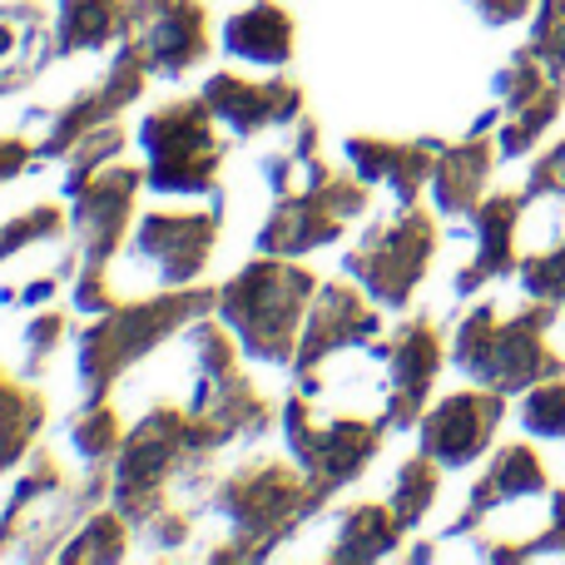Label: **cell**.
<instances>
[{"label": "cell", "instance_id": "obj_30", "mask_svg": "<svg viewBox=\"0 0 565 565\" xmlns=\"http://www.w3.org/2000/svg\"><path fill=\"white\" fill-rule=\"evenodd\" d=\"M65 332H70L65 312H40V318L25 328V367L30 372L45 367V358L60 348V338H65Z\"/></svg>", "mask_w": 565, "mask_h": 565}, {"label": "cell", "instance_id": "obj_32", "mask_svg": "<svg viewBox=\"0 0 565 565\" xmlns=\"http://www.w3.org/2000/svg\"><path fill=\"white\" fill-rule=\"evenodd\" d=\"M25 164H30V145H20V139H0V179L20 174Z\"/></svg>", "mask_w": 565, "mask_h": 565}, {"label": "cell", "instance_id": "obj_25", "mask_svg": "<svg viewBox=\"0 0 565 565\" xmlns=\"http://www.w3.org/2000/svg\"><path fill=\"white\" fill-rule=\"evenodd\" d=\"M431 497H437V461L422 451V457H407L392 477V491H387V507L402 516V526H417L422 516L431 511Z\"/></svg>", "mask_w": 565, "mask_h": 565}, {"label": "cell", "instance_id": "obj_27", "mask_svg": "<svg viewBox=\"0 0 565 565\" xmlns=\"http://www.w3.org/2000/svg\"><path fill=\"white\" fill-rule=\"evenodd\" d=\"M125 526L129 521L119 516V511H95V516L85 521V531H75L60 556L65 561H119L125 556Z\"/></svg>", "mask_w": 565, "mask_h": 565}, {"label": "cell", "instance_id": "obj_3", "mask_svg": "<svg viewBox=\"0 0 565 565\" xmlns=\"http://www.w3.org/2000/svg\"><path fill=\"white\" fill-rule=\"evenodd\" d=\"M214 302V292H169V298H149V302H125V308H109L95 328L79 338L75 367H79V392H85V407L105 402L109 382L139 362L154 342H164L169 332H179L184 322L204 318V308Z\"/></svg>", "mask_w": 565, "mask_h": 565}, {"label": "cell", "instance_id": "obj_26", "mask_svg": "<svg viewBox=\"0 0 565 565\" xmlns=\"http://www.w3.org/2000/svg\"><path fill=\"white\" fill-rule=\"evenodd\" d=\"M70 451H75L79 467H105L119 451V417L109 412V402L85 407V417L70 427Z\"/></svg>", "mask_w": 565, "mask_h": 565}, {"label": "cell", "instance_id": "obj_29", "mask_svg": "<svg viewBox=\"0 0 565 565\" xmlns=\"http://www.w3.org/2000/svg\"><path fill=\"white\" fill-rule=\"evenodd\" d=\"M55 228H60V209L55 204H40V209H30V214L10 218V228H0V258L20 254V248L35 244V238H50Z\"/></svg>", "mask_w": 565, "mask_h": 565}, {"label": "cell", "instance_id": "obj_11", "mask_svg": "<svg viewBox=\"0 0 565 565\" xmlns=\"http://www.w3.org/2000/svg\"><path fill=\"white\" fill-rule=\"evenodd\" d=\"M135 194H139V169L115 164L109 159L105 169L85 179V184L70 194V228H75V254L85 264L105 268L115 244L125 238V224L135 214Z\"/></svg>", "mask_w": 565, "mask_h": 565}, {"label": "cell", "instance_id": "obj_17", "mask_svg": "<svg viewBox=\"0 0 565 565\" xmlns=\"http://www.w3.org/2000/svg\"><path fill=\"white\" fill-rule=\"evenodd\" d=\"M55 35H50L40 6L30 0H0V95L20 89L50 55H55Z\"/></svg>", "mask_w": 565, "mask_h": 565}, {"label": "cell", "instance_id": "obj_2", "mask_svg": "<svg viewBox=\"0 0 565 565\" xmlns=\"http://www.w3.org/2000/svg\"><path fill=\"white\" fill-rule=\"evenodd\" d=\"M318 491L302 477V467L288 461H248L238 467L224 487L214 491V511L228 526V561H254L274 546L278 536H288L312 507H318Z\"/></svg>", "mask_w": 565, "mask_h": 565}, {"label": "cell", "instance_id": "obj_31", "mask_svg": "<svg viewBox=\"0 0 565 565\" xmlns=\"http://www.w3.org/2000/svg\"><path fill=\"white\" fill-rule=\"evenodd\" d=\"M541 189H551V194H565V145L551 149V154L536 164V194H541Z\"/></svg>", "mask_w": 565, "mask_h": 565}, {"label": "cell", "instance_id": "obj_13", "mask_svg": "<svg viewBox=\"0 0 565 565\" xmlns=\"http://www.w3.org/2000/svg\"><path fill=\"white\" fill-rule=\"evenodd\" d=\"M204 105L228 135L248 139L258 129H278L298 119L302 89L292 79H244V75H214L204 85Z\"/></svg>", "mask_w": 565, "mask_h": 565}, {"label": "cell", "instance_id": "obj_22", "mask_svg": "<svg viewBox=\"0 0 565 565\" xmlns=\"http://www.w3.org/2000/svg\"><path fill=\"white\" fill-rule=\"evenodd\" d=\"M125 35H129V0H60L55 45L65 50V55L99 50Z\"/></svg>", "mask_w": 565, "mask_h": 565}, {"label": "cell", "instance_id": "obj_15", "mask_svg": "<svg viewBox=\"0 0 565 565\" xmlns=\"http://www.w3.org/2000/svg\"><path fill=\"white\" fill-rule=\"evenodd\" d=\"M377 332V312L358 298L352 288L332 282V288H318V302H308V318H302V338H298V372H312L322 358L342 348H358Z\"/></svg>", "mask_w": 565, "mask_h": 565}, {"label": "cell", "instance_id": "obj_20", "mask_svg": "<svg viewBox=\"0 0 565 565\" xmlns=\"http://www.w3.org/2000/svg\"><path fill=\"white\" fill-rule=\"evenodd\" d=\"M224 50L234 60H248V65H282L292 55V20L288 10L274 6V0H258L244 15H234L224 25Z\"/></svg>", "mask_w": 565, "mask_h": 565}, {"label": "cell", "instance_id": "obj_1", "mask_svg": "<svg viewBox=\"0 0 565 565\" xmlns=\"http://www.w3.org/2000/svg\"><path fill=\"white\" fill-rule=\"evenodd\" d=\"M312 274L288 258L268 254L264 264H248L234 282H224L218 292V318L228 322V332L238 338V348L258 362H282L298 358L302 318H308L312 298Z\"/></svg>", "mask_w": 565, "mask_h": 565}, {"label": "cell", "instance_id": "obj_33", "mask_svg": "<svg viewBox=\"0 0 565 565\" xmlns=\"http://www.w3.org/2000/svg\"><path fill=\"white\" fill-rule=\"evenodd\" d=\"M477 10L491 20V25H501V20H516L521 10H526V0H477Z\"/></svg>", "mask_w": 565, "mask_h": 565}, {"label": "cell", "instance_id": "obj_7", "mask_svg": "<svg viewBox=\"0 0 565 565\" xmlns=\"http://www.w3.org/2000/svg\"><path fill=\"white\" fill-rule=\"evenodd\" d=\"M431 244H437V228L422 209H407L392 224H377L362 234V244L348 254V274L362 282L377 302L402 308L412 298V288L427 274Z\"/></svg>", "mask_w": 565, "mask_h": 565}, {"label": "cell", "instance_id": "obj_28", "mask_svg": "<svg viewBox=\"0 0 565 565\" xmlns=\"http://www.w3.org/2000/svg\"><path fill=\"white\" fill-rule=\"evenodd\" d=\"M521 417H526V427L536 431V437H565V382L561 377H546L526 397Z\"/></svg>", "mask_w": 565, "mask_h": 565}, {"label": "cell", "instance_id": "obj_8", "mask_svg": "<svg viewBox=\"0 0 565 565\" xmlns=\"http://www.w3.org/2000/svg\"><path fill=\"white\" fill-rule=\"evenodd\" d=\"M362 209H367V179L328 174L322 184L302 189V194L278 199L268 228L258 234V248L278 254V258H298V254H308V248L338 238V228L348 224V218H358Z\"/></svg>", "mask_w": 565, "mask_h": 565}, {"label": "cell", "instance_id": "obj_6", "mask_svg": "<svg viewBox=\"0 0 565 565\" xmlns=\"http://www.w3.org/2000/svg\"><path fill=\"white\" fill-rule=\"evenodd\" d=\"M282 437H288L292 457H298L302 477L312 481L318 497L338 491L342 481L362 477L372 457L382 447V422H362V417H332V422H312L302 397H292L282 407Z\"/></svg>", "mask_w": 565, "mask_h": 565}, {"label": "cell", "instance_id": "obj_5", "mask_svg": "<svg viewBox=\"0 0 565 565\" xmlns=\"http://www.w3.org/2000/svg\"><path fill=\"white\" fill-rule=\"evenodd\" d=\"M149 159V189L159 194H209L218 174V135H214V109L199 99H174V105L154 109L139 129Z\"/></svg>", "mask_w": 565, "mask_h": 565}, {"label": "cell", "instance_id": "obj_12", "mask_svg": "<svg viewBox=\"0 0 565 565\" xmlns=\"http://www.w3.org/2000/svg\"><path fill=\"white\" fill-rule=\"evenodd\" d=\"M129 40L139 45L149 75H184L209 55L204 10L194 0H129Z\"/></svg>", "mask_w": 565, "mask_h": 565}, {"label": "cell", "instance_id": "obj_9", "mask_svg": "<svg viewBox=\"0 0 565 565\" xmlns=\"http://www.w3.org/2000/svg\"><path fill=\"white\" fill-rule=\"evenodd\" d=\"M372 362L382 367V427H412L422 417V402L431 392V377L441 367V342L431 322H407L387 342L372 348Z\"/></svg>", "mask_w": 565, "mask_h": 565}, {"label": "cell", "instance_id": "obj_4", "mask_svg": "<svg viewBox=\"0 0 565 565\" xmlns=\"http://www.w3.org/2000/svg\"><path fill=\"white\" fill-rule=\"evenodd\" d=\"M546 322L551 308L521 312V318H497V308H477L457 332V348H451V362H457L467 377H477L481 387L497 392H521L531 382H546L561 372L556 352L546 348Z\"/></svg>", "mask_w": 565, "mask_h": 565}, {"label": "cell", "instance_id": "obj_23", "mask_svg": "<svg viewBox=\"0 0 565 565\" xmlns=\"http://www.w3.org/2000/svg\"><path fill=\"white\" fill-rule=\"evenodd\" d=\"M402 516L387 507V501H358L348 516L338 521V546L328 551L332 561H377L397 546L402 536Z\"/></svg>", "mask_w": 565, "mask_h": 565}, {"label": "cell", "instance_id": "obj_24", "mask_svg": "<svg viewBox=\"0 0 565 565\" xmlns=\"http://www.w3.org/2000/svg\"><path fill=\"white\" fill-rule=\"evenodd\" d=\"M35 431H40V397L30 387H15L10 377H0V471L25 457Z\"/></svg>", "mask_w": 565, "mask_h": 565}, {"label": "cell", "instance_id": "obj_10", "mask_svg": "<svg viewBox=\"0 0 565 565\" xmlns=\"http://www.w3.org/2000/svg\"><path fill=\"white\" fill-rule=\"evenodd\" d=\"M218 238V214H149L139 218L129 264L145 268L154 288H184L209 264Z\"/></svg>", "mask_w": 565, "mask_h": 565}, {"label": "cell", "instance_id": "obj_21", "mask_svg": "<svg viewBox=\"0 0 565 565\" xmlns=\"http://www.w3.org/2000/svg\"><path fill=\"white\" fill-rule=\"evenodd\" d=\"M491 174V149L481 139H467V145H451L437 154L431 164V204L441 214H471L481 204V184Z\"/></svg>", "mask_w": 565, "mask_h": 565}, {"label": "cell", "instance_id": "obj_14", "mask_svg": "<svg viewBox=\"0 0 565 565\" xmlns=\"http://www.w3.org/2000/svg\"><path fill=\"white\" fill-rule=\"evenodd\" d=\"M501 422V397L491 392H457L437 412H427L422 422V451L437 467H467L471 457H481Z\"/></svg>", "mask_w": 565, "mask_h": 565}, {"label": "cell", "instance_id": "obj_16", "mask_svg": "<svg viewBox=\"0 0 565 565\" xmlns=\"http://www.w3.org/2000/svg\"><path fill=\"white\" fill-rule=\"evenodd\" d=\"M352 174L367 184H392L402 209H412L417 189L431 179L437 164V145H392V139H348Z\"/></svg>", "mask_w": 565, "mask_h": 565}, {"label": "cell", "instance_id": "obj_18", "mask_svg": "<svg viewBox=\"0 0 565 565\" xmlns=\"http://www.w3.org/2000/svg\"><path fill=\"white\" fill-rule=\"evenodd\" d=\"M516 218H521V199H487V204L471 209V238H477V254H471V268H461L457 274V288L471 292L481 288L487 278L507 274L511 268V238H516Z\"/></svg>", "mask_w": 565, "mask_h": 565}, {"label": "cell", "instance_id": "obj_19", "mask_svg": "<svg viewBox=\"0 0 565 565\" xmlns=\"http://www.w3.org/2000/svg\"><path fill=\"white\" fill-rule=\"evenodd\" d=\"M536 491H546V471H541L536 451H526V447H507L497 461H491L487 477L477 481V491H471V507L461 511L457 526L467 531V526H477V521L487 516V511L507 507V501H526V497H536Z\"/></svg>", "mask_w": 565, "mask_h": 565}]
</instances>
